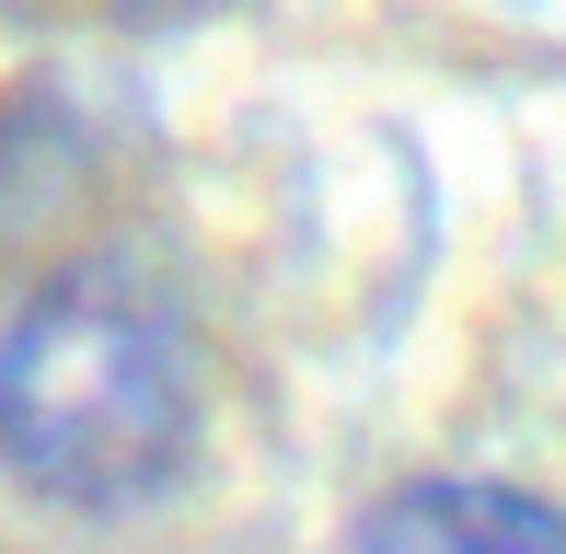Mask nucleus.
<instances>
[{"mask_svg": "<svg viewBox=\"0 0 566 554\" xmlns=\"http://www.w3.org/2000/svg\"><path fill=\"white\" fill-rule=\"evenodd\" d=\"M0 462L46 509H150L197 462V347L127 266H70L0 323Z\"/></svg>", "mask_w": 566, "mask_h": 554, "instance_id": "obj_1", "label": "nucleus"}, {"mask_svg": "<svg viewBox=\"0 0 566 554\" xmlns=\"http://www.w3.org/2000/svg\"><path fill=\"white\" fill-rule=\"evenodd\" d=\"M347 554H566V509L521 486H474V473H428L381 497Z\"/></svg>", "mask_w": 566, "mask_h": 554, "instance_id": "obj_2", "label": "nucleus"}]
</instances>
